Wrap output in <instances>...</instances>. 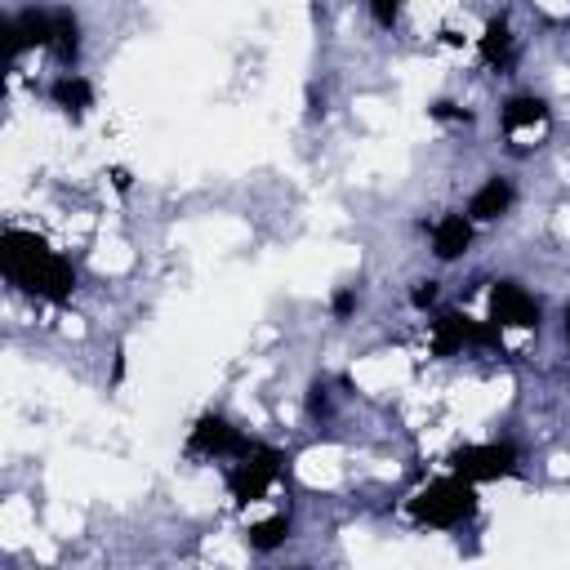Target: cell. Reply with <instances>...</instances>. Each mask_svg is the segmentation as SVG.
Masks as SVG:
<instances>
[{
	"label": "cell",
	"instance_id": "cell-1",
	"mask_svg": "<svg viewBox=\"0 0 570 570\" xmlns=\"http://www.w3.org/2000/svg\"><path fill=\"white\" fill-rule=\"evenodd\" d=\"M0 272L9 276V285H18L27 298L40 303H71L76 294V267L45 236L27 227L0 232Z\"/></svg>",
	"mask_w": 570,
	"mask_h": 570
},
{
	"label": "cell",
	"instance_id": "cell-2",
	"mask_svg": "<svg viewBox=\"0 0 570 570\" xmlns=\"http://www.w3.org/2000/svg\"><path fill=\"white\" fill-rule=\"evenodd\" d=\"M481 499H476V485L459 472H445L436 481H428L423 490L410 494L405 503V517L419 525V530H459L476 517Z\"/></svg>",
	"mask_w": 570,
	"mask_h": 570
},
{
	"label": "cell",
	"instance_id": "cell-3",
	"mask_svg": "<svg viewBox=\"0 0 570 570\" xmlns=\"http://www.w3.org/2000/svg\"><path fill=\"white\" fill-rule=\"evenodd\" d=\"M285 463H289V459H285L276 445L254 441V450L240 454V459H232V468H227V494H232V503L249 508V503L267 499V490L281 481Z\"/></svg>",
	"mask_w": 570,
	"mask_h": 570
},
{
	"label": "cell",
	"instance_id": "cell-4",
	"mask_svg": "<svg viewBox=\"0 0 570 570\" xmlns=\"http://www.w3.org/2000/svg\"><path fill=\"white\" fill-rule=\"evenodd\" d=\"M445 463H450V472L468 476L472 485L521 476V450H517L512 441H468V445L450 450Z\"/></svg>",
	"mask_w": 570,
	"mask_h": 570
},
{
	"label": "cell",
	"instance_id": "cell-5",
	"mask_svg": "<svg viewBox=\"0 0 570 570\" xmlns=\"http://www.w3.org/2000/svg\"><path fill=\"white\" fill-rule=\"evenodd\" d=\"M428 347L432 356H459L463 347H490V352H503V330L490 325V321H476L468 312H441L428 330Z\"/></svg>",
	"mask_w": 570,
	"mask_h": 570
},
{
	"label": "cell",
	"instance_id": "cell-6",
	"mask_svg": "<svg viewBox=\"0 0 570 570\" xmlns=\"http://www.w3.org/2000/svg\"><path fill=\"white\" fill-rule=\"evenodd\" d=\"M187 459H240V454H249L254 450V441L227 419V414H218V410H205L196 423H191V432H187Z\"/></svg>",
	"mask_w": 570,
	"mask_h": 570
},
{
	"label": "cell",
	"instance_id": "cell-7",
	"mask_svg": "<svg viewBox=\"0 0 570 570\" xmlns=\"http://www.w3.org/2000/svg\"><path fill=\"white\" fill-rule=\"evenodd\" d=\"M485 321L499 330H539L543 321V303L521 285V281H494L490 298H485Z\"/></svg>",
	"mask_w": 570,
	"mask_h": 570
},
{
	"label": "cell",
	"instance_id": "cell-8",
	"mask_svg": "<svg viewBox=\"0 0 570 570\" xmlns=\"http://www.w3.org/2000/svg\"><path fill=\"white\" fill-rule=\"evenodd\" d=\"M476 53H481V62H485L490 71H503V76H508V71L517 67V36H512L508 13H494V18L481 27Z\"/></svg>",
	"mask_w": 570,
	"mask_h": 570
},
{
	"label": "cell",
	"instance_id": "cell-9",
	"mask_svg": "<svg viewBox=\"0 0 570 570\" xmlns=\"http://www.w3.org/2000/svg\"><path fill=\"white\" fill-rule=\"evenodd\" d=\"M49 102H53L67 120H76V125H80V120L89 116V107H94V80H89V76H80L76 67H71V71L62 67V71L49 80Z\"/></svg>",
	"mask_w": 570,
	"mask_h": 570
},
{
	"label": "cell",
	"instance_id": "cell-10",
	"mask_svg": "<svg viewBox=\"0 0 570 570\" xmlns=\"http://www.w3.org/2000/svg\"><path fill=\"white\" fill-rule=\"evenodd\" d=\"M512 205H517V187H512V178H508V174H490V178L472 191V200H468V218H472V223H494V218H503Z\"/></svg>",
	"mask_w": 570,
	"mask_h": 570
},
{
	"label": "cell",
	"instance_id": "cell-11",
	"mask_svg": "<svg viewBox=\"0 0 570 570\" xmlns=\"http://www.w3.org/2000/svg\"><path fill=\"white\" fill-rule=\"evenodd\" d=\"M428 236H432V254H436L441 263H454V258H463V254L472 249L476 223H472L468 214H445V218H436V223L428 227Z\"/></svg>",
	"mask_w": 570,
	"mask_h": 570
},
{
	"label": "cell",
	"instance_id": "cell-12",
	"mask_svg": "<svg viewBox=\"0 0 570 570\" xmlns=\"http://www.w3.org/2000/svg\"><path fill=\"white\" fill-rule=\"evenodd\" d=\"M552 120V107L539 98V94H512L503 107H499V129L508 138L525 134V129H543Z\"/></svg>",
	"mask_w": 570,
	"mask_h": 570
},
{
	"label": "cell",
	"instance_id": "cell-13",
	"mask_svg": "<svg viewBox=\"0 0 570 570\" xmlns=\"http://www.w3.org/2000/svg\"><path fill=\"white\" fill-rule=\"evenodd\" d=\"M80 49H85V40H80V18H76V9L53 4V27H49V49H45V53H53V62L71 71V67L80 62Z\"/></svg>",
	"mask_w": 570,
	"mask_h": 570
},
{
	"label": "cell",
	"instance_id": "cell-14",
	"mask_svg": "<svg viewBox=\"0 0 570 570\" xmlns=\"http://www.w3.org/2000/svg\"><path fill=\"white\" fill-rule=\"evenodd\" d=\"M289 530H294V521H289V512H272V517H263V521H254V525L245 530V543H249V552H258V557H267V552H276V548H285V539H289Z\"/></svg>",
	"mask_w": 570,
	"mask_h": 570
},
{
	"label": "cell",
	"instance_id": "cell-15",
	"mask_svg": "<svg viewBox=\"0 0 570 570\" xmlns=\"http://www.w3.org/2000/svg\"><path fill=\"white\" fill-rule=\"evenodd\" d=\"M307 414H312V419H330V414H334V396H330V383H325V379H316V383L307 387Z\"/></svg>",
	"mask_w": 570,
	"mask_h": 570
},
{
	"label": "cell",
	"instance_id": "cell-16",
	"mask_svg": "<svg viewBox=\"0 0 570 570\" xmlns=\"http://www.w3.org/2000/svg\"><path fill=\"white\" fill-rule=\"evenodd\" d=\"M428 116H432V120H445V125H472V111L459 107V102H450V98H436V102L428 107Z\"/></svg>",
	"mask_w": 570,
	"mask_h": 570
},
{
	"label": "cell",
	"instance_id": "cell-17",
	"mask_svg": "<svg viewBox=\"0 0 570 570\" xmlns=\"http://www.w3.org/2000/svg\"><path fill=\"white\" fill-rule=\"evenodd\" d=\"M370 18H374V27L392 31L401 22V0H370Z\"/></svg>",
	"mask_w": 570,
	"mask_h": 570
},
{
	"label": "cell",
	"instance_id": "cell-18",
	"mask_svg": "<svg viewBox=\"0 0 570 570\" xmlns=\"http://www.w3.org/2000/svg\"><path fill=\"white\" fill-rule=\"evenodd\" d=\"M356 303H361L356 285H343V289H334V298H330V312H334V321H347V316L356 312Z\"/></svg>",
	"mask_w": 570,
	"mask_h": 570
},
{
	"label": "cell",
	"instance_id": "cell-19",
	"mask_svg": "<svg viewBox=\"0 0 570 570\" xmlns=\"http://www.w3.org/2000/svg\"><path fill=\"white\" fill-rule=\"evenodd\" d=\"M436 294H441V289H436V281H414V289H410V303H414L419 312H428V307L436 303Z\"/></svg>",
	"mask_w": 570,
	"mask_h": 570
},
{
	"label": "cell",
	"instance_id": "cell-20",
	"mask_svg": "<svg viewBox=\"0 0 570 570\" xmlns=\"http://www.w3.org/2000/svg\"><path fill=\"white\" fill-rule=\"evenodd\" d=\"M566 343H570V307H566Z\"/></svg>",
	"mask_w": 570,
	"mask_h": 570
}]
</instances>
